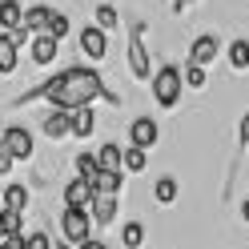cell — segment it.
Returning a JSON list of instances; mask_svg holds the SVG:
<instances>
[{
    "mask_svg": "<svg viewBox=\"0 0 249 249\" xmlns=\"http://www.w3.org/2000/svg\"><path fill=\"white\" fill-rule=\"evenodd\" d=\"M33 101H49L53 108H65V113H76V108H89L92 101H121L113 89H108L101 81V72L97 69H65V72H56L49 76V81H40L36 89H28L17 97V105H33Z\"/></svg>",
    "mask_w": 249,
    "mask_h": 249,
    "instance_id": "obj_1",
    "label": "cell"
},
{
    "mask_svg": "<svg viewBox=\"0 0 249 249\" xmlns=\"http://www.w3.org/2000/svg\"><path fill=\"white\" fill-rule=\"evenodd\" d=\"M181 81H185V72L177 65H165L157 69V76H153V97H157L161 108H173L181 101Z\"/></svg>",
    "mask_w": 249,
    "mask_h": 249,
    "instance_id": "obj_2",
    "label": "cell"
},
{
    "mask_svg": "<svg viewBox=\"0 0 249 249\" xmlns=\"http://www.w3.org/2000/svg\"><path fill=\"white\" fill-rule=\"evenodd\" d=\"M60 233H65V241L81 249L89 237H92V217L89 209H65L60 213Z\"/></svg>",
    "mask_w": 249,
    "mask_h": 249,
    "instance_id": "obj_3",
    "label": "cell"
},
{
    "mask_svg": "<svg viewBox=\"0 0 249 249\" xmlns=\"http://www.w3.org/2000/svg\"><path fill=\"white\" fill-rule=\"evenodd\" d=\"M129 69L137 81H149V49H145V28L133 24V36H129Z\"/></svg>",
    "mask_w": 249,
    "mask_h": 249,
    "instance_id": "obj_4",
    "label": "cell"
},
{
    "mask_svg": "<svg viewBox=\"0 0 249 249\" xmlns=\"http://www.w3.org/2000/svg\"><path fill=\"white\" fill-rule=\"evenodd\" d=\"M217 53H221V40H217L213 33H205V36H197V40L189 44V65H197V69H209L213 60H217Z\"/></svg>",
    "mask_w": 249,
    "mask_h": 249,
    "instance_id": "obj_5",
    "label": "cell"
},
{
    "mask_svg": "<svg viewBox=\"0 0 249 249\" xmlns=\"http://www.w3.org/2000/svg\"><path fill=\"white\" fill-rule=\"evenodd\" d=\"M76 44H81V53H85L89 60H101V56L108 53V36H105V28H97V24L81 28V36H76Z\"/></svg>",
    "mask_w": 249,
    "mask_h": 249,
    "instance_id": "obj_6",
    "label": "cell"
},
{
    "mask_svg": "<svg viewBox=\"0 0 249 249\" xmlns=\"http://www.w3.org/2000/svg\"><path fill=\"white\" fill-rule=\"evenodd\" d=\"M0 145H4V149H8L17 161L33 157V133H28L24 124H12V129H4V141H0Z\"/></svg>",
    "mask_w": 249,
    "mask_h": 249,
    "instance_id": "obj_7",
    "label": "cell"
},
{
    "mask_svg": "<svg viewBox=\"0 0 249 249\" xmlns=\"http://www.w3.org/2000/svg\"><path fill=\"white\" fill-rule=\"evenodd\" d=\"M157 121H153V117H137L133 124H129V141H133V149H153V145H157Z\"/></svg>",
    "mask_w": 249,
    "mask_h": 249,
    "instance_id": "obj_8",
    "label": "cell"
},
{
    "mask_svg": "<svg viewBox=\"0 0 249 249\" xmlns=\"http://www.w3.org/2000/svg\"><path fill=\"white\" fill-rule=\"evenodd\" d=\"M40 129H44V137H49V141H60V137L72 133V113H65V108H53V113H44Z\"/></svg>",
    "mask_w": 249,
    "mask_h": 249,
    "instance_id": "obj_9",
    "label": "cell"
},
{
    "mask_svg": "<svg viewBox=\"0 0 249 249\" xmlns=\"http://www.w3.org/2000/svg\"><path fill=\"white\" fill-rule=\"evenodd\" d=\"M92 197H97V193H92V185L85 177H76V181L65 185V209H89Z\"/></svg>",
    "mask_w": 249,
    "mask_h": 249,
    "instance_id": "obj_10",
    "label": "cell"
},
{
    "mask_svg": "<svg viewBox=\"0 0 249 249\" xmlns=\"http://www.w3.org/2000/svg\"><path fill=\"white\" fill-rule=\"evenodd\" d=\"M0 28H4L8 36L24 33V12H20L17 0H0Z\"/></svg>",
    "mask_w": 249,
    "mask_h": 249,
    "instance_id": "obj_11",
    "label": "cell"
},
{
    "mask_svg": "<svg viewBox=\"0 0 249 249\" xmlns=\"http://www.w3.org/2000/svg\"><path fill=\"white\" fill-rule=\"evenodd\" d=\"M17 65H20V44H17V36H8V33H0V72H17Z\"/></svg>",
    "mask_w": 249,
    "mask_h": 249,
    "instance_id": "obj_12",
    "label": "cell"
},
{
    "mask_svg": "<svg viewBox=\"0 0 249 249\" xmlns=\"http://www.w3.org/2000/svg\"><path fill=\"white\" fill-rule=\"evenodd\" d=\"M97 161H101V173H121L124 169V149H117V141H105L97 149Z\"/></svg>",
    "mask_w": 249,
    "mask_h": 249,
    "instance_id": "obj_13",
    "label": "cell"
},
{
    "mask_svg": "<svg viewBox=\"0 0 249 249\" xmlns=\"http://www.w3.org/2000/svg\"><path fill=\"white\" fill-rule=\"evenodd\" d=\"M89 217H92V225H113V217H117V197H92Z\"/></svg>",
    "mask_w": 249,
    "mask_h": 249,
    "instance_id": "obj_14",
    "label": "cell"
},
{
    "mask_svg": "<svg viewBox=\"0 0 249 249\" xmlns=\"http://www.w3.org/2000/svg\"><path fill=\"white\" fill-rule=\"evenodd\" d=\"M56 53H60V40H53V36H36L33 40V60L40 69H49L53 60H56Z\"/></svg>",
    "mask_w": 249,
    "mask_h": 249,
    "instance_id": "obj_15",
    "label": "cell"
},
{
    "mask_svg": "<svg viewBox=\"0 0 249 249\" xmlns=\"http://www.w3.org/2000/svg\"><path fill=\"white\" fill-rule=\"evenodd\" d=\"M53 17H56L53 8H44V4H33V8L24 12V28H28V33H40V36H44V33H49V20H53Z\"/></svg>",
    "mask_w": 249,
    "mask_h": 249,
    "instance_id": "obj_16",
    "label": "cell"
},
{
    "mask_svg": "<svg viewBox=\"0 0 249 249\" xmlns=\"http://www.w3.org/2000/svg\"><path fill=\"white\" fill-rule=\"evenodd\" d=\"M92 129H97V113H92V105L89 108H76L72 113V137H92Z\"/></svg>",
    "mask_w": 249,
    "mask_h": 249,
    "instance_id": "obj_17",
    "label": "cell"
},
{
    "mask_svg": "<svg viewBox=\"0 0 249 249\" xmlns=\"http://www.w3.org/2000/svg\"><path fill=\"white\" fill-rule=\"evenodd\" d=\"M4 209H12V213H24L28 209V189H24V185L12 181L8 189H4Z\"/></svg>",
    "mask_w": 249,
    "mask_h": 249,
    "instance_id": "obj_18",
    "label": "cell"
},
{
    "mask_svg": "<svg viewBox=\"0 0 249 249\" xmlns=\"http://www.w3.org/2000/svg\"><path fill=\"white\" fill-rule=\"evenodd\" d=\"M121 245L124 249H141L145 245V225L141 221H129V225L121 229Z\"/></svg>",
    "mask_w": 249,
    "mask_h": 249,
    "instance_id": "obj_19",
    "label": "cell"
},
{
    "mask_svg": "<svg viewBox=\"0 0 249 249\" xmlns=\"http://www.w3.org/2000/svg\"><path fill=\"white\" fill-rule=\"evenodd\" d=\"M177 193H181V185H177V177H161L157 185H153V197H157L161 205H169V201H177Z\"/></svg>",
    "mask_w": 249,
    "mask_h": 249,
    "instance_id": "obj_20",
    "label": "cell"
},
{
    "mask_svg": "<svg viewBox=\"0 0 249 249\" xmlns=\"http://www.w3.org/2000/svg\"><path fill=\"white\" fill-rule=\"evenodd\" d=\"M76 173H81L89 185L97 181V173H101V161H97V153H81V157H76Z\"/></svg>",
    "mask_w": 249,
    "mask_h": 249,
    "instance_id": "obj_21",
    "label": "cell"
},
{
    "mask_svg": "<svg viewBox=\"0 0 249 249\" xmlns=\"http://www.w3.org/2000/svg\"><path fill=\"white\" fill-rule=\"evenodd\" d=\"M229 65H233V69H249V40H245V36L229 44Z\"/></svg>",
    "mask_w": 249,
    "mask_h": 249,
    "instance_id": "obj_22",
    "label": "cell"
},
{
    "mask_svg": "<svg viewBox=\"0 0 249 249\" xmlns=\"http://www.w3.org/2000/svg\"><path fill=\"white\" fill-rule=\"evenodd\" d=\"M117 24H121L117 8H113V4H101V8H97V28H105V33H113Z\"/></svg>",
    "mask_w": 249,
    "mask_h": 249,
    "instance_id": "obj_23",
    "label": "cell"
},
{
    "mask_svg": "<svg viewBox=\"0 0 249 249\" xmlns=\"http://www.w3.org/2000/svg\"><path fill=\"white\" fill-rule=\"evenodd\" d=\"M145 161H149V153L145 149H124V169H129V173H141V169H145Z\"/></svg>",
    "mask_w": 249,
    "mask_h": 249,
    "instance_id": "obj_24",
    "label": "cell"
},
{
    "mask_svg": "<svg viewBox=\"0 0 249 249\" xmlns=\"http://www.w3.org/2000/svg\"><path fill=\"white\" fill-rule=\"evenodd\" d=\"M185 85H189V89H205V85H209L205 69H197V65H185Z\"/></svg>",
    "mask_w": 249,
    "mask_h": 249,
    "instance_id": "obj_25",
    "label": "cell"
},
{
    "mask_svg": "<svg viewBox=\"0 0 249 249\" xmlns=\"http://www.w3.org/2000/svg\"><path fill=\"white\" fill-rule=\"evenodd\" d=\"M44 36H53V40H65V36H69V17H60V12H56V17L49 20V33H44Z\"/></svg>",
    "mask_w": 249,
    "mask_h": 249,
    "instance_id": "obj_26",
    "label": "cell"
},
{
    "mask_svg": "<svg viewBox=\"0 0 249 249\" xmlns=\"http://www.w3.org/2000/svg\"><path fill=\"white\" fill-rule=\"evenodd\" d=\"M28 249H56L49 241V233H28Z\"/></svg>",
    "mask_w": 249,
    "mask_h": 249,
    "instance_id": "obj_27",
    "label": "cell"
},
{
    "mask_svg": "<svg viewBox=\"0 0 249 249\" xmlns=\"http://www.w3.org/2000/svg\"><path fill=\"white\" fill-rule=\"evenodd\" d=\"M12 161H17V157H12V153L0 145V177H8V173H12Z\"/></svg>",
    "mask_w": 249,
    "mask_h": 249,
    "instance_id": "obj_28",
    "label": "cell"
},
{
    "mask_svg": "<svg viewBox=\"0 0 249 249\" xmlns=\"http://www.w3.org/2000/svg\"><path fill=\"white\" fill-rule=\"evenodd\" d=\"M241 145L249 149V113H245V121H241Z\"/></svg>",
    "mask_w": 249,
    "mask_h": 249,
    "instance_id": "obj_29",
    "label": "cell"
},
{
    "mask_svg": "<svg viewBox=\"0 0 249 249\" xmlns=\"http://www.w3.org/2000/svg\"><path fill=\"white\" fill-rule=\"evenodd\" d=\"M81 249H108V245H105V241H97V237H89V241H85Z\"/></svg>",
    "mask_w": 249,
    "mask_h": 249,
    "instance_id": "obj_30",
    "label": "cell"
},
{
    "mask_svg": "<svg viewBox=\"0 0 249 249\" xmlns=\"http://www.w3.org/2000/svg\"><path fill=\"white\" fill-rule=\"evenodd\" d=\"M241 213H245V221H249V201H245V205H241Z\"/></svg>",
    "mask_w": 249,
    "mask_h": 249,
    "instance_id": "obj_31",
    "label": "cell"
},
{
    "mask_svg": "<svg viewBox=\"0 0 249 249\" xmlns=\"http://www.w3.org/2000/svg\"><path fill=\"white\" fill-rule=\"evenodd\" d=\"M0 141H4V121H0Z\"/></svg>",
    "mask_w": 249,
    "mask_h": 249,
    "instance_id": "obj_32",
    "label": "cell"
},
{
    "mask_svg": "<svg viewBox=\"0 0 249 249\" xmlns=\"http://www.w3.org/2000/svg\"><path fill=\"white\" fill-rule=\"evenodd\" d=\"M173 4H177V8H181V4H189V0H173Z\"/></svg>",
    "mask_w": 249,
    "mask_h": 249,
    "instance_id": "obj_33",
    "label": "cell"
},
{
    "mask_svg": "<svg viewBox=\"0 0 249 249\" xmlns=\"http://www.w3.org/2000/svg\"><path fill=\"white\" fill-rule=\"evenodd\" d=\"M56 249H76V245H56Z\"/></svg>",
    "mask_w": 249,
    "mask_h": 249,
    "instance_id": "obj_34",
    "label": "cell"
},
{
    "mask_svg": "<svg viewBox=\"0 0 249 249\" xmlns=\"http://www.w3.org/2000/svg\"><path fill=\"white\" fill-rule=\"evenodd\" d=\"M0 249H4V241H0Z\"/></svg>",
    "mask_w": 249,
    "mask_h": 249,
    "instance_id": "obj_35",
    "label": "cell"
}]
</instances>
